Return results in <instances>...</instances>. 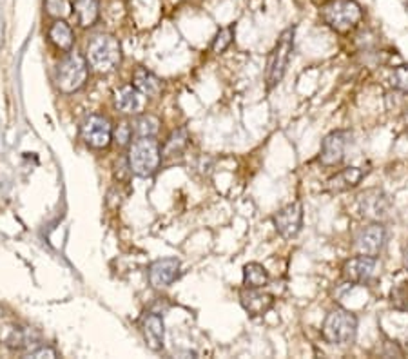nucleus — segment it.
<instances>
[{"mask_svg": "<svg viewBox=\"0 0 408 359\" xmlns=\"http://www.w3.org/2000/svg\"><path fill=\"white\" fill-rule=\"evenodd\" d=\"M85 59L99 73H112L122 64V45L115 35L99 33L87 42Z\"/></svg>", "mask_w": 408, "mask_h": 359, "instance_id": "f257e3e1", "label": "nucleus"}, {"mask_svg": "<svg viewBox=\"0 0 408 359\" xmlns=\"http://www.w3.org/2000/svg\"><path fill=\"white\" fill-rule=\"evenodd\" d=\"M131 173L140 178H149L158 171L162 163V147L154 136H140L135 144H131L127 154Z\"/></svg>", "mask_w": 408, "mask_h": 359, "instance_id": "f03ea898", "label": "nucleus"}, {"mask_svg": "<svg viewBox=\"0 0 408 359\" xmlns=\"http://www.w3.org/2000/svg\"><path fill=\"white\" fill-rule=\"evenodd\" d=\"M89 77V62L80 53L69 51L54 71V84L62 93L71 94L75 91L82 89Z\"/></svg>", "mask_w": 408, "mask_h": 359, "instance_id": "7ed1b4c3", "label": "nucleus"}, {"mask_svg": "<svg viewBox=\"0 0 408 359\" xmlns=\"http://www.w3.org/2000/svg\"><path fill=\"white\" fill-rule=\"evenodd\" d=\"M321 17L336 33H349L361 22L363 9L356 0H330L321 8Z\"/></svg>", "mask_w": 408, "mask_h": 359, "instance_id": "20e7f679", "label": "nucleus"}, {"mask_svg": "<svg viewBox=\"0 0 408 359\" xmlns=\"http://www.w3.org/2000/svg\"><path fill=\"white\" fill-rule=\"evenodd\" d=\"M323 337L328 343L337 346L352 345L358 334V318L350 310L334 309L323 321Z\"/></svg>", "mask_w": 408, "mask_h": 359, "instance_id": "39448f33", "label": "nucleus"}, {"mask_svg": "<svg viewBox=\"0 0 408 359\" xmlns=\"http://www.w3.org/2000/svg\"><path fill=\"white\" fill-rule=\"evenodd\" d=\"M294 35H296V27H287L279 35L274 50L270 51L269 62H267V89L278 86L285 71H287L289 60H291L292 51H294Z\"/></svg>", "mask_w": 408, "mask_h": 359, "instance_id": "423d86ee", "label": "nucleus"}, {"mask_svg": "<svg viewBox=\"0 0 408 359\" xmlns=\"http://www.w3.org/2000/svg\"><path fill=\"white\" fill-rule=\"evenodd\" d=\"M115 131H112L111 122L103 115H87L80 124V138L85 145L93 149H105L111 145Z\"/></svg>", "mask_w": 408, "mask_h": 359, "instance_id": "0eeeda50", "label": "nucleus"}, {"mask_svg": "<svg viewBox=\"0 0 408 359\" xmlns=\"http://www.w3.org/2000/svg\"><path fill=\"white\" fill-rule=\"evenodd\" d=\"M272 221L283 238H294L301 230V224H303V205L300 202L289 203L287 207H283L274 214Z\"/></svg>", "mask_w": 408, "mask_h": 359, "instance_id": "6e6552de", "label": "nucleus"}, {"mask_svg": "<svg viewBox=\"0 0 408 359\" xmlns=\"http://www.w3.org/2000/svg\"><path fill=\"white\" fill-rule=\"evenodd\" d=\"M386 240V230L381 224H370L358 233L354 240V249L358 254L377 256L381 252Z\"/></svg>", "mask_w": 408, "mask_h": 359, "instance_id": "1a4fd4ad", "label": "nucleus"}, {"mask_svg": "<svg viewBox=\"0 0 408 359\" xmlns=\"http://www.w3.org/2000/svg\"><path fill=\"white\" fill-rule=\"evenodd\" d=\"M377 258L376 256H365V254H359L356 258H350L343 265V276L349 283H356V285H361V283H367L376 276L377 272Z\"/></svg>", "mask_w": 408, "mask_h": 359, "instance_id": "9d476101", "label": "nucleus"}, {"mask_svg": "<svg viewBox=\"0 0 408 359\" xmlns=\"http://www.w3.org/2000/svg\"><path fill=\"white\" fill-rule=\"evenodd\" d=\"M350 135L347 131H334L330 135L325 136L321 144V153H319V162L323 166H336L345 156V149L349 144Z\"/></svg>", "mask_w": 408, "mask_h": 359, "instance_id": "9b49d317", "label": "nucleus"}, {"mask_svg": "<svg viewBox=\"0 0 408 359\" xmlns=\"http://www.w3.org/2000/svg\"><path fill=\"white\" fill-rule=\"evenodd\" d=\"M180 260L178 258H162L149 267V281L154 288H166L178 278Z\"/></svg>", "mask_w": 408, "mask_h": 359, "instance_id": "f8f14e48", "label": "nucleus"}, {"mask_svg": "<svg viewBox=\"0 0 408 359\" xmlns=\"http://www.w3.org/2000/svg\"><path fill=\"white\" fill-rule=\"evenodd\" d=\"M240 301H242L243 309L251 316L267 314L274 305V298L270 294L263 292L261 288L252 287H245L240 292Z\"/></svg>", "mask_w": 408, "mask_h": 359, "instance_id": "ddd939ff", "label": "nucleus"}, {"mask_svg": "<svg viewBox=\"0 0 408 359\" xmlns=\"http://www.w3.org/2000/svg\"><path fill=\"white\" fill-rule=\"evenodd\" d=\"M142 332H144L145 343L151 351H162L163 343H166V325H163L162 316L147 312L142 318Z\"/></svg>", "mask_w": 408, "mask_h": 359, "instance_id": "4468645a", "label": "nucleus"}, {"mask_svg": "<svg viewBox=\"0 0 408 359\" xmlns=\"http://www.w3.org/2000/svg\"><path fill=\"white\" fill-rule=\"evenodd\" d=\"M359 209L361 214L370 220H383L388 214V200L381 191H367L359 196Z\"/></svg>", "mask_w": 408, "mask_h": 359, "instance_id": "2eb2a0df", "label": "nucleus"}, {"mask_svg": "<svg viewBox=\"0 0 408 359\" xmlns=\"http://www.w3.org/2000/svg\"><path fill=\"white\" fill-rule=\"evenodd\" d=\"M145 94L140 93L135 86H122L115 91V105L122 115H140L144 109Z\"/></svg>", "mask_w": 408, "mask_h": 359, "instance_id": "dca6fc26", "label": "nucleus"}, {"mask_svg": "<svg viewBox=\"0 0 408 359\" xmlns=\"http://www.w3.org/2000/svg\"><path fill=\"white\" fill-rule=\"evenodd\" d=\"M363 169H359V167H347V169L336 173V176H332L328 180L327 189L332 191V193H343V191L354 189L363 180Z\"/></svg>", "mask_w": 408, "mask_h": 359, "instance_id": "f3484780", "label": "nucleus"}, {"mask_svg": "<svg viewBox=\"0 0 408 359\" xmlns=\"http://www.w3.org/2000/svg\"><path fill=\"white\" fill-rule=\"evenodd\" d=\"M48 36H50V41L53 42L59 50L66 51V53H69V51L73 50V45H75V33H73L71 26H69L64 18H57V20L51 24Z\"/></svg>", "mask_w": 408, "mask_h": 359, "instance_id": "a211bd4d", "label": "nucleus"}, {"mask_svg": "<svg viewBox=\"0 0 408 359\" xmlns=\"http://www.w3.org/2000/svg\"><path fill=\"white\" fill-rule=\"evenodd\" d=\"M133 86L140 93L145 94L147 98H153V96H158L160 91H162V80L154 73L147 71L145 68H138L135 71V75H133Z\"/></svg>", "mask_w": 408, "mask_h": 359, "instance_id": "6ab92c4d", "label": "nucleus"}, {"mask_svg": "<svg viewBox=\"0 0 408 359\" xmlns=\"http://www.w3.org/2000/svg\"><path fill=\"white\" fill-rule=\"evenodd\" d=\"M73 8H75L78 24H80L82 27H91L99 22L100 17L99 0H73Z\"/></svg>", "mask_w": 408, "mask_h": 359, "instance_id": "aec40b11", "label": "nucleus"}, {"mask_svg": "<svg viewBox=\"0 0 408 359\" xmlns=\"http://www.w3.org/2000/svg\"><path fill=\"white\" fill-rule=\"evenodd\" d=\"M269 283V272L260 263H247L243 267V285L252 288H263Z\"/></svg>", "mask_w": 408, "mask_h": 359, "instance_id": "412c9836", "label": "nucleus"}, {"mask_svg": "<svg viewBox=\"0 0 408 359\" xmlns=\"http://www.w3.org/2000/svg\"><path fill=\"white\" fill-rule=\"evenodd\" d=\"M135 131L138 136H154L160 131V118L154 117V115H149L144 112L136 118Z\"/></svg>", "mask_w": 408, "mask_h": 359, "instance_id": "4be33fe9", "label": "nucleus"}, {"mask_svg": "<svg viewBox=\"0 0 408 359\" xmlns=\"http://www.w3.org/2000/svg\"><path fill=\"white\" fill-rule=\"evenodd\" d=\"M234 38V26H225L221 27L220 31L216 33L214 41H212V51L214 53H224L231 44H233Z\"/></svg>", "mask_w": 408, "mask_h": 359, "instance_id": "5701e85b", "label": "nucleus"}, {"mask_svg": "<svg viewBox=\"0 0 408 359\" xmlns=\"http://www.w3.org/2000/svg\"><path fill=\"white\" fill-rule=\"evenodd\" d=\"M45 11L54 18H66L71 15V2L69 0H44Z\"/></svg>", "mask_w": 408, "mask_h": 359, "instance_id": "b1692460", "label": "nucleus"}, {"mask_svg": "<svg viewBox=\"0 0 408 359\" xmlns=\"http://www.w3.org/2000/svg\"><path fill=\"white\" fill-rule=\"evenodd\" d=\"M187 131L185 129H178L175 131L173 135L167 140V153H176V151H182V149L187 145Z\"/></svg>", "mask_w": 408, "mask_h": 359, "instance_id": "393cba45", "label": "nucleus"}, {"mask_svg": "<svg viewBox=\"0 0 408 359\" xmlns=\"http://www.w3.org/2000/svg\"><path fill=\"white\" fill-rule=\"evenodd\" d=\"M391 84L395 89L408 93V66H400V68L394 69L391 77Z\"/></svg>", "mask_w": 408, "mask_h": 359, "instance_id": "a878e982", "label": "nucleus"}, {"mask_svg": "<svg viewBox=\"0 0 408 359\" xmlns=\"http://www.w3.org/2000/svg\"><path fill=\"white\" fill-rule=\"evenodd\" d=\"M131 136H133V127H131L129 122H120L115 131V138H117L118 145H127L131 142Z\"/></svg>", "mask_w": 408, "mask_h": 359, "instance_id": "bb28decb", "label": "nucleus"}, {"mask_svg": "<svg viewBox=\"0 0 408 359\" xmlns=\"http://www.w3.org/2000/svg\"><path fill=\"white\" fill-rule=\"evenodd\" d=\"M26 358H57V351H54L53 346L48 345H38L36 349H31V351L27 352Z\"/></svg>", "mask_w": 408, "mask_h": 359, "instance_id": "cd10ccee", "label": "nucleus"}, {"mask_svg": "<svg viewBox=\"0 0 408 359\" xmlns=\"http://www.w3.org/2000/svg\"><path fill=\"white\" fill-rule=\"evenodd\" d=\"M405 265L408 267V249H407V252H405Z\"/></svg>", "mask_w": 408, "mask_h": 359, "instance_id": "c85d7f7f", "label": "nucleus"}]
</instances>
